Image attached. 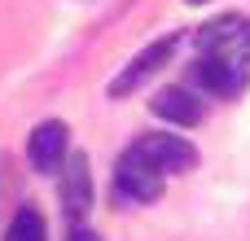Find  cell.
<instances>
[{"mask_svg":"<svg viewBox=\"0 0 250 241\" xmlns=\"http://www.w3.org/2000/svg\"><path fill=\"white\" fill-rule=\"evenodd\" d=\"M246 57H250V53H215V57H198V66H193V83H198L202 92H211V97H233V92L246 88V79H250Z\"/></svg>","mask_w":250,"mask_h":241,"instance_id":"obj_1","label":"cell"},{"mask_svg":"<svg viewBox=\"0 0 250 241\" xmlns=\"http://www.w3.org/2000/svg\"><path fill=\"white\" fill-rule=\"evenodd\" d=\"M154 171H189L193 162H198V149L185 141V136H163V132H145L136 145H132Z\"/></svg>","mask_w":250,"mask_h":241,"instance_id":"obj_2","label":"cell"},{"mask_svg":"<svg viewBox=\"0 0 250 241\" xmlns=\"http://www.w3.org/2000/svg\"><path fill=\"white\" fill-rule=\"evenodd\" d=\"M176 44H180V35H163V40H154V44H145L119 75H114V83H110V97H127L132 88H141L158 66H167V57L176 53Z\"/></svg>","mask_w":250,"mask_h":241,"instance_id":"obj_3","label":"cell"},{"mask_svg":"<svg viewBox=\"0 0 250 241\" xmlns=\"http://www.w3.org/2000/svg\"><path fill=\"white\" fill-rule=\"evenodd\" d=\"M114 189L123 202H154L158 189H163V171H154L136 149H127L114 167Z\"/></svg>","mask_w":250,"mask_h":241,"instance_id":"obj_4","label":"cell"},{"mask_svg":"<svg viewBox=\"0 0 250 241\" xmlns=\"http://www.w3.org/2000/svg\"><path fill=\"white\" fill-rule=\"evenodd\" d=\"M66 123H57V119H48V123H40L35 132H31V141H26V154H31V167L35 171H44V176H53L57 167H66Z\"/></svg>","mask_w":250,"mask_h":241,"instance_id":"obj_5","label":"cell"},{"mask_svg":"<svg viewBox=\"0 0 250 241\" xmlns=\"http://www.w3.org/2000/svg\"><path fill=\"white\" fill-rule=\"evenodd\" d=\"M92 206V176H88V158L70 154L62 167V211L70 220H83V211Z\"/></svg>","mask_w":250,"mask_h":241,"instance_id":"obj_6","label":"cell"},{"mask_svg":"<svg viewBox=\"0 0 250 241\" xmlns=\"http://www.w3.org/2000/svg\"><path fill=\"white\" fill-rule=\"evenodd\" d=\"M149 110H154L158 119H167V123L193 127V123L202 119V97H193L189 88H163V92L149 101Z\"/></svg>","mask_w":250,"mask_h":241,"instance_id":"obj_7","label":"cell"},{"mask_svg":"<svg viewBox=\"0 0 250 241\" xmlns=\"http://www.w3.org/2000/svg\"><path fill=\"white\" fill-rule=\"evenodd\" d=\"M4 241H48V237H44V220H40V211L22 206V211L13 215V224H9Z\"/></svg>","mask_w":250,"mask_h":241,"instance_id":"obj_8","label":"cell"},{"mask_svg":"<svg viewBox=\"0 0 250 241\" xmlns=\"http://www.w3.org/2000/svg\"><path fill=\"white\" fill-rule=\"evenodd\" d=\"M70 241H101V237H97L92 228H75V233H70Z\"/></svg>","mask_w":250,"mask_h":241,"instance_id":"obj_9","label":"cell"},{"mask_svg":"<svg viewBox=\"0 0 250 241\" xmlns=\"http://www.w3.org/2000/svg\"><path fill=\"white\" fill-rule=\"evenodd\" d=\"M246 48H250V22H246Z\"/></svg>","mask_w":250,"mask_h":241,"instance_id":"obj_10","label":"cell"},{"mask_svg":"<svg viewBox=\"0 0 250 241\" xmlns=\"http://www.w3.org/2000/svg\"><path fill=\"white\" fill-rule=\"evenodd\" d=\"M189 4H202V0H189Z\"/></svg>","mask_w":250,"mask_h":241,"instance_id":"obj_11","label":"cell"}]
</instances>
